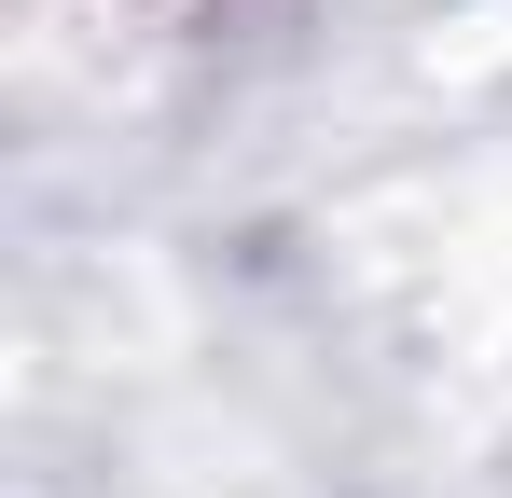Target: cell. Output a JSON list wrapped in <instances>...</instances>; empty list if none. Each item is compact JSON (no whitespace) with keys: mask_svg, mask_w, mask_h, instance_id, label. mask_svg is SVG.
Segmentation results:
<instances>
[{"mask_svg":"<svg viewBox=\"0 0 512 498\" xmlns=\"http://www.w3.org/2000/svg\"><path fill=\"white\" fill-rule=\"evenodd\" d=\"M139 14H167V28H208V14H222V0H139Z\"/></svg>","mask_w":512,"mask_h":498,"instance_id":"cell-1","label":"cell"}]
</instances>
